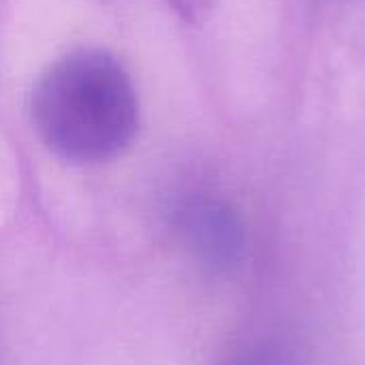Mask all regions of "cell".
Here are the masks:
<instances>
[{
    "label": "cell",
    "mask_w": 365,
    "mask_h": 365,
    "mask_svg": "<svg viewBox=\"0 0 365 365\" xmlns=\"http://www.w3.org/2000/svg\"><path fill=\"white\" fill-rule=\"evenodd\" d=\"M173 4V9L190 24L199 26L203 24L214 6V0H169Z\"/></svg>",
    "instance_id": "cell-3"
},
{
    "label": "cell",
    "mask_w": 365,
    "mask_h": 365,
    "mask_svg": "<svg viewBox=\"0 0 365 365\" xmlns=\"http://www.w3.org/2000/svg\"><path fill=\"white\" fill-rule=\"evenodd\" d=\"M233 365H291V361L278 349L261 346L257 351H250V353L242 355Z\"/></svg>",
    "instance_id": "cell-4"
},
{
    "label": "cell",
    "mask_w": 365,
    "mask_h": 365,
    "mask_svg": "<svg viewBox=\"0 0 365 365\" xmlns=\"http://www.w3.org/2000/svg\"><path fill=\"white\" fill-rule=\"evenodd\" d=\"M186 233L199 257L218 269L237 263L244 248L242 222L235 212L220 201H201L186 214Z\"/></svg>",
    "instance_id": "cell-2"
},
{
    "label": "cell",
    "mask_w": 365,
    "mask_h": 365,
    "mask_svg": "<svg viewBox=\"0 0 365 365\" xmlns=\"http://www.w3.org/2000/svg\"><path fill=\"white\" fill-rule=\"evenodd\" d=\"M30 118L53 156L71 165H101L133 145L139 98L113 53L81 47L51 62L36 79Z\"/></svg>",
    "instance_id": "cell-1"
}]
</instances>
